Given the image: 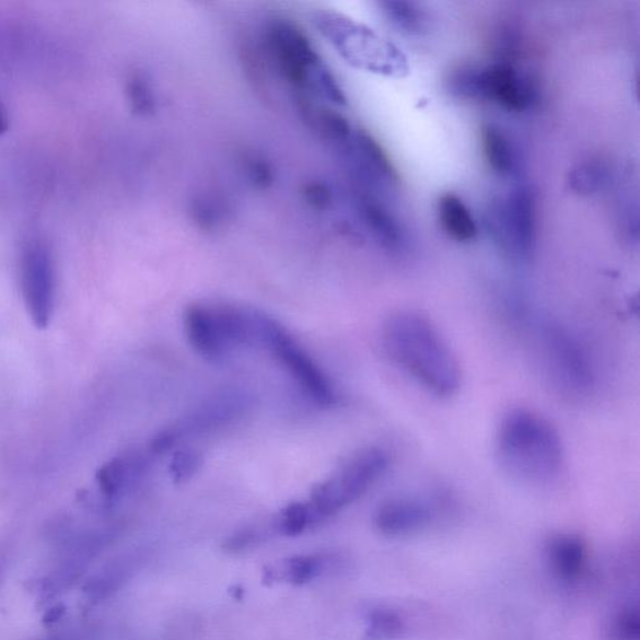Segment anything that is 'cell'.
I'll list each match as a JSON object with an SVG mask.
<instances>
[{"label":"cell","instance_id":"obj_31","mask_svg":"<svg viewBox=\"0 0 640 640\" xmlns=\"http://www.w3.org/2000/svg\"><path fill=\"white\" fill-rule=\"evenodd\" d=\"M260 537V532L256 528L243 530L226 540V548L231 550H242L248 548Z\"/></svg>","mask_w":640,"mask_h":640},{"label":"cell","instance_id":"obj_29","mask_svg":"<svg viewBox=\"0 0 640 640\" xmlns=\"http://www.w3.org/2000/svg\"><path fill=\"white\" fill-rule=\"evenodd\" d=\"M305 203L315 210H327L335 200V193L328 183L322 181L306 182L302 188Z\"/></svg>","mask_w":640,"mask_h":640},{"label":"cell","instance_id":"obj_32","mask_svg":"<svg viewBox=\"0 0 640 640\" xmlns=\"http://www.w3.org/2000/svg\"><path fill=\"white\" fill-rule=\"evenodd\" d=\"M9 129V117L5 105L2 100H0V136L7 133Z\"/></svg>","mask_w":640,"mask_h":640},{"label":"cell","instance_id":"obj_30","mask_svg":"<svg viewBox=\"0 0 640 640\" xmlns=\"http://www.w3.org/2000/svg\"><path fill=\"white\" fill-rule=\"evenodd\" d=\"M245 172L254 186L258 188H269L275 182L274 166L265 158L257 155L248 158L247 163H245Z\"/></svg>","mask_w":640,"mask_h":640},{"label":"cell","instance_id":"obj_19","mask_svg":"<svg viewBox=\"0 0 640 640\" xmlns=\"http://www.w3.org/2000/svg\"><path fill=\"white\" fill-rule=\"evenodd\" d=\"M481 147L486 161L496 174L508 177L515 170V154L510 139L494 125L481 127Z\"/></svg>","mask_w":640,"mask_h":640},{"label":"cell","instance_id":"obj_28","mask_svg":"<svg viewBox=\"0 0 640 640\" xmlns=\"http://www.w3.org/2000/svg\"><path fill=\"white\" fill-rule=\"evenodd\" d=\"M612 637L615 640H639L640 616L638 607H626L618 613L612 626Z\"/></svg>","mask_w":640,"mask_h":640},{"label":"cell","instance_id":"obj_26","mask_svg":"<svg viewBox=\"0 0 640 640\" xmlns=\"http://www.w3.org/2000/svg\"><path fill=\"white\" fill-rule=\"evenodd\" d=\"M321 560L311 556H298L286 560L283 574L288 582L304 584L321 572Z\"/></svg>","mask_w":640,"mask_h":640},{"label":"cell","instance_id":"obj_20","mask_svg":"<svg viewBox=\"0 0 640 640\" xmlns=\"http://www.w3.org/2000/svg\"><path fill=\"white\" fill-rule=\"evenodd\" d=\"M189 212L199 230L214 232L230 218L231 207L222 196L214 193H200L191 200Z\"/></svg>","mask_w":640,"mask_h":640},{"label":"cell","instance_id":"obj_24","mask_svg":"<svg viewBox=\"0 0 640 640\" xmlns=\"http://www.w3.org/2000/svg\"><path fill=\"white\" fill-rule=\"evenodd\" d=\"M405 620L396 610L374 609L368 617L366 637L372 640H393L405 633Z\"/></svg>","mask_w":640,"mask_h":640},{"label":"cell","instance_id":"obj_9","mask_svg":"<svg viewBox=\"0 0 640 640\" xmlns=\"http://www.w3.org/2000/svg\"><path fill=\"white\" fill-rule=\"evenodd\" d=\"M252 407V398L241 391H228L207 399L203 405L158 433L149 452L160 455L170 452L187 438L216 431L242 418Z\"/></svg>","mask_w":640,"mask_h":640},{"label":"cell","instance_id":"obj_8","mask_svg":"<svg viewBox=\"0 0 640 640\" xmlns=\"http://www.w3.org/2000/svg\"><path fill=\"white\" fill-rule=\"evenodd\" d=\"M259 346L276 357L312 402L324 408L337 405L339 396L328 375L282 324L263 313L259 321Z\"/></svg>","mask_w":640,"mask_h":640},{"label":"cell","instance_id":"obj_3","mask_svg":"<svg viewBox=\"0 0 640 640\" xmlns=\"http://www.w3.org/2000/svg\"><path fill=\"white\" fill-rule=\"evenodd\" d=\"M261 43L271 67L296 96L337 107L347 105V95L337 75L295 22L284 16L271 18L263 28Z\"/></svg>","mask_w":640,"mask_h":640},{"label":"cell","instance_id":"obj_27","mask_svg":"<svg viewBox=\"0 0 640 640\" xmlns=\"http://www.w3.org/2000/svg\"><path fill=\"white\" fill-rule=\"evenodd\" d=\"M200 466L201 455L197 451L179 450L175 452L170 463V473L174 484H186L197 475Z\"/></svg>","mask_w":640,"mask_h":640},{"label":"cell","instance_id":"obj_14","mask_svg":"<svg viewBox=\"0 0 640 640\" xmlns=\"http://www.w3.org/2000/svg\"><path fill=\"white\" fill-rule=\"evenodd\" d=\"M431 520V508L424 501L414 497H398L376 508L374 527L384 537L399 538L422 531Z\"/></svg>","mask_w":640,"mask_h":640},{"label":"cell","instance_id":"obj_1","mask_svg":"<svg viewBox=\"0 0 640 640\" xmlns=\"http://www.w3.org/2000/svg\"><path fill=\"white\" fill-rule=\"evenodd\" d=\"M382 344L402 372L438 398H450L462 384V370L449 341L433 322L414 311H400L384 323Z\"/></svg>","mask_w":640,"mask_h":640},{"label":"cell","instance_id":"obj_23","mask_svg":"<svg viewBox=\"0 0 640 640\" xmlns=\"http://www.w3.org/2000/svg\"><path fill=\"white\" fill-rule=\"evenodd\" d=\"M131 112L140 117L152 116L156 109V95L151 78L143 72L131 73L126 86Z\"/></svg>","mask_w":640,"mask_h":640},{"label":"cell","instance_id":"obj_6","mask_svg":"<svg viewBox=\"0 0 640 640\" xmlns=\"http://www.w3.org/2000/svg\"><path fill=\"white\" fill-rule=\"evenodd\" d=\"M388 467L389 454L380 446H368L357 452L335 475L313 488L309 503L317 522L358 501Z\"/></svg>","mask_w":640,"mask_h":640},{"label":"cell","instance_id":"obj_10","mask_svg":"<svg viewBox=\"0 0 640 640\" xmlns=\"http://www.w3.org/2000/svg\"><path fill=\"white\" fill-rule=\"evenodd\" d=\"M489 223L504 252L528 259L537 242L536 199L531 188L515 187L504 201L493 205Z\"/></svg>","mask_w":640,"mask_h":640},{"label":"cell","instance_id":"obj_15","mask_svg":"<svg viewBox=\"0 0 640 640\" xmlns=\"http://www.w3.org/2000/svg\"><path fill=\"white\" fill-rule=\"evenodd\" d=\"M356 210L376 242L389 251H399L405 244V233L383 201L372 191L356 189Z\"/></svg>","mask_w":640,"mask_h":640},{"label":"cell","instance_id":"obj_18","mask_svg":"<svg viewBox=\"0 0 640 640\" xmlns=\"http://www.w3.org/2000/svg\"><path fill=\"white\" fill-rule=\"evenodd\" d=\"M550 568L559 580L571 582L580 577L584 560L585 547L583 542L575 537L558 536L551 539L548 547Z\"/></svg>","mask_w":640,"mask_h":640},{"label":"cell","instance_id":"obj_12","mask_svg":"<svg viewBox=\"0 0 640 640\" xmlns=\"http://www.w3.org/2000/svg\"><path fill=\"white\" fill-rule=\"evenodd\" d=\"M357 183V189L373 191L397 182L396 170L382 146L363 129H354L352 137L337 149Z\"/></svg>","mask_w":640,"mask_h":640},{"label":"cell","instance_id":"obj_11","mask_svg":"<svg viewBox=\"0 0 640 640\" xmlns=\"http://www.w3.org/2000/svg\"><path fill=\"white\" fill-rule=\"evenodd\" d=\"M21 283L26 309L38 328H47L55 309V263L46 243L32 241L21 259Z\"/></svg>","mask_w":640,"mask_h":640},{"label":"cell","instance_id":"obj_21","mask_svg":"<svg viewBox=\"0 0 640 640\" xmlns=\"http://www.w3.org/2000/svg\"><path fill=\"white\" fill-rule=\"evenodd\" d=\"M379 7L385 20L399 32L417 35L426 31L427 15L416 3L389 0Z\"/></svg>","mask_w":640,"mask_h":640},{"label":"cell","instance_id":"obj_7","mask_svg":"<svg viewBox=\"0 0 640 640\" xmlns=\"http://www.w3.org/2000/svg\"><path fill=\"white\" fill-rule=\"evenodd\" d=\"M543 366L551 384L565 396H590L595 385L592 358L578 338L559 324H546L539 333Z\"/></svg>","mask_w":640,"mask_h":640},{"label":"cell","instance_id":"obj_16","mask_svg":"<svg viewBox=\"0 0 640 640\" xmlns=\"http://www.w3.org/2000/svg\"><path fill=\"white\" fill-rule=\"evenodd\" d=\"M148 464V455L139 451L127 452L105 463L96 475L103 494L116 498L125 493L142 478Z\"/></svg>","mask_w":640,"mask_h":640},{"label":"cell","instance_id":"obj_22","mask_svg":"<svg viewBox=\"0 0 640 640\" xmlns=\"http://www.w3.org/2000/svg\"><path fill=\"white\" fill-rule=\"evenodd\" d=\"M609 178L607 165L597 160L577 164L569 172L568 187L578 196H592L606 186Z\"/></svg>","mask_w":640,"mask_h":640},{"label":"cell","instance_id":"obj_2","mask_svg":"<svg viewBox=\"0 0 640 640\" xmlns=\"http://www.w3.org/2000/svg\"><path fill=\"white\" fill-rule=\"evenodd\" d=\"M496 453L513 478L542 485L555 480L565 464V445L557 428L530 408H512L499 423Z\"/></svg>","mask_w":640,"mask_h":640},{"label":"cell","instance_id":"obj_17","mask_svg":"<svg viewBox=\"0 0 640 640\" xmlns=\"http://www.w3.org/2000/svg\"><path fill=\"white\" fill-rule=\"evenodd\" d=\"M438 219L450 238L458 243H470L477 238L478 226L469 208L462 198L446 193L437 207Z\"/></svg>","mask_w":640,"mask_h":640},{"label":"cell","instance_id":"obj_25","mask_svg":"<svg viewBox=\"0 0 640 640\" xmlns=\"http://www.w3.org/2000/svg\"><path fill=\"white\" fill-rule=\"evenodd\" d=\"M318 523L309 502H295L284 508L279 514L276 527L284 536L294 537L311 525Z\"/></svg>","mask_w":640,"mask_h":640},{"label":"cell","instance_id":"obj_13","mask_svg":"<svg viewBox=\"0 0 640 640\" xmlns=\"http://www.w3.org/2000/svg\"><path fill=\"white\" fill-rule=\"evenodd\" d=\"M477 100L494 102L512 112H523L533 102L532 86L513 65L496 63L479 67Z\"/></svg>","mask_w":640,"mask_h":640},{"label":"cell","instance_id":"obj_4","mask_svg":"<svg viewBox=\"0 0 640 640\" xmlns=\"http://www.w3.org/2000/svg\"><path fill=\"white\" fill-rule=\"evenodd\" d=\"M259 317L240 306L195 303L184 311V330L200 357L223 363L235 349L259 345Z\"/></svg>","mask_w":640,"mask_h":640},{"label":"cell","instance_id":"obj_5","mask_svg":"<svg viewBox=\"0 0 640 640\" xmlns=\"http://www.w3.org/2000/svg\"><path fill=\"white\" fill-rule=\"evenodd\" d=\"M313 24L350 67L384 77L408 74L406 56L393 43L352 18L319 11L313 14Z\"/></svg>","mask_w":640,"mask_h":640}]
</instances>
